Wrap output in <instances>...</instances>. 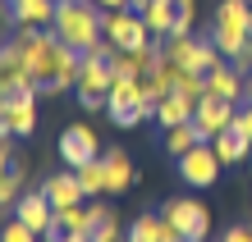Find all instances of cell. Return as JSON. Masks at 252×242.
I'll return each mask as SVG.
<instances>
[{
	"mask_svg": "<svg viewBox=\"0 0 252 242\" xmlns=\"http://www.w3.org/2000/svg\"><path fill=\"white\" fill-rule=\"evenodd\" d=\"M14 164V137H0V174Z\"/></svg>",
	"mask_w": 252,
	"mask_h": 242,
	"instance_id": "f1b7e54d",
	"label": "cell"
},
{
	"mask_svg": "<svg viewBox=\"0 0 252 242\" xmlns=\"http://www.w3.org/2000/svg\"><path fill=\"white\" fill-rule=\"evenodd\" d=\"M120 238H124V229H120L115 206L92 201V206H87V242H120Z\"/></svg>",
	"mask_w": 252,
	"mask_h": 242,
	"instance_id": "7c38bea8",
	"label": "cell"
},
{
	"mask_svg": "<svg viewBox=\"0 0 252 242\" xmlns=\"http://www.w3.org/2000/svg\"><path fill=\"white\" fill-rule=\"evenodd\" d=\"M234 110H239L234 101L216 96V92H206V96L197 101V114H192V124H197V133H202L206 142H211V137H220V133L234 124Z\"/></svg>",
	"mask_w": 252,
	"mask_h": 242,
	"instance_id": "ba28073f",
	"label": "cell"
},
{
	"mask_svg": "<svg viewBox=\"0 0 252 242\" xmlns=\"http://www.w3.org/2000/svg\"><path fill=\"white\" fill-rule=\"evenodd\" d=\"M225 242H252V229H243V224H234V229L225 233Z\"/></svg>",
	"mask_w": 252,
	"mask_h": 242,
	"instance_id": "f546056e",
	"label": "cell"
},
{
	"mask_svg": "<svg viewBox=\"0 0 252 242\" xmlns=\"http://www.w3.org/2000/svg\"><path fill=\"white\" fill-rule=\"evenodd\" d=\"M147 27H152V37H170L174 32V0H152V5L142 9Z\"/></svg>",
	"mask_w": 252,
	"mask_h": 242,
	"instance_id": "ffe728a7",
	"label": "cell"
},
{
	"mask_svg": "<svg viewBox=\"0 0 252 242\" xmlns=\"http://www.w3.org/2000/svg\"><path fill=\"white\" fill-rule=\"evenodd\" d=\"M101 9H128V0H96Z\"/></svg>",
	"mask_w": 252,
	"mask_h": 242,
	"instance_id": "4dcf8cb0",
	"label": "cell"
},
{
	"mask_svg": "<svg viewBox=\"0 0 252 242\" xmlns=\"http://www.w3.org/2000/svg\"><path fill=\"white\" fill-rule=\"evenodd\" d=\"M37 238H41V233H32L23 219H9L5 229H0V242H37Z\"/></svg>",
	"mask_w": 252,
	"mask_h": 242,
	"instance_id": "484cf974",
	"label": "cell"
},
{
	"mask_svg": "<svg viewBox=\"0 0 252 242\" xmlns=\"http://www.w3.org/2000/svg\"><path fill=\"white\" fill-rule=\"evenodd\" d=\"M60 233H87V206H64V210H55V229L46 233V242H55Z\"/></svg>",
	"mask_w": 252,
	"mask_h": 242,
	"instance_id": "44dd1931",
	"label": "cell"
},
{
	"mask_svg": "<svg viewBox=\"0 0 252 242\" xmlns=\"http://www.w3.org/2000/svg\"><path fill=\"white\" fill-rule=\"evenodd\" d=\"M248 19H252V5H248V0H220L211 41L220 46V55H225V59L243 51V41H248Z\"/></svg>",
	"mask_w": 252,
	"mask_h": 242,
	"instance_id": "7a4b0ae2",
	"label": "cell"
},
{
	"mask_svg": "<svg viewBox=\"0 0 252 242\" xmlns=\"http://www.w3.org/2000/svg\"><path fill=\"white\" fill-rule=\"evenodd\" d=\"M101 160H106L110 192H128V188H133V160H128V151H120V146H106V151H101Z\"/></svg>",
	"mask_w": 252,
	"mask_h": 242,
	"instance_id": "e0dca14e",
	"label": "cell"
},
{
	"mask_svg": "<svg viewBox=\"0 0 252 242\" xmlns=\"http://www.w3.org/2000/svg\"><path fill=\"white\" fill-rule=\"evenodd\" d=\"M124 242H184V238L165 224V215H138V219L128 224Z\"/></svg>",
	"mask_w": 252,
	"mask_h": 242,
	"instance_id": "5bb4252c",
	"label": "cell"
},
{
	"mask_svg": "<svg viewBox=\"0 0 252 242\" xmlns=\"http://www.w3.org/2000/svg\"><path fill=\"white\" fill-rule=\"evenodd\" d=\"M147 5H152V0H128V9H133V14H142Z\"/></svg>",
	"mask_w": 252,
	"mask_h": 242,
	"instance_id": "d6a6232c",
	"label": "cell"
},
{
	"mask_svg": "<svg viewBox=\"0 0 252 242\" xmlns=\"http://www.w3.org/2000/svg\"><path fill=\"white\" fill-rule=\"evenodd\" d=\"M106 37L120 51H138V46L152 41V27H147V19L133 14V9H106Z\"/></svg>",
	"mask_w": 252,
	"mask_h": 242,
	"instance_id": "5b68a950",
	"label": "cell"
},
{
	"mask_svg": "<svg viewBox=\"0 0 252 242\" xmlns=\"http://www.w3.org/2000/svg\"><path fill=\"white\" fill-rule=\"evenodd\" d=\"M229 64L248 78V73H252V41H243V51H239V55H229Z\"/></svg>",
	"mask_w": 252,
	"mask_h": 242,
	"instance_id": "83f0119b",
	"label": "cell"
},
{
	"mask_svg": "<svg viewBox=\"0 0 252 242\" xmlns=\"http://www.w3.org/2000/svg\"><path fill=\"white\" fill-rule=\"evenodd\" d=\"M192 23H197V0H174V32L170 37H192Z\"/></svg>",
	"mask_w": 252,
	"mask_h": 242,
	"instance_id": "cb8c5ba5",
	"label": "cell"
},
{
	"mask_svg": "<svg viewBox=\"0 0 252 242\" xmlns=\"http://www.w3.org/2000/svg\"><path fill=\"white\" fill-rule=\"evenodd\" d=\"M37 96L41 92H9L5 119H9V133H14V137H28V133L37 128Z\"/></svg>",
	"mask_w": 252,
	"mask_h": 242,
	"instance_id": "8fae6325",
	"label": "cell"
},
{
	"mask_svg": "<svg viewBox=\"0 0 252 242\" xmlns=\"http://www.w3.org/2000/svg\"><path fill=\"white\" fill-rule=\"evenodd\" d=\"M211 146H216L220 164H239L243 156H252V142L243 137V133H234V128H225L220 137H211Z\"/></svg>",
	"mask_w": 252,
	"mask_h": 242,
	"instance_id": "ac0fdd59",
	"label": "cell"
},
{
	"mask_svg": "<svg viewBox=\"0 0 252 242\" xmlns=\"http://www.w3.org/2000/svg\"><path fill=\"white\" fill-rule=\"evenodd\" d=\"M55 242H87V233H60Z\"/></svg>",
	"mask_w": 252,
	"mask_h": 242,
	"instance_id": "1f68e13d",
	"label": "cell"
},
{
	"mask_svg": "<svg viewBox=\"0 0 252 242\" xmlns=\"http://www.w3.org/2000/svg\"><path fill=\"white\" fill-rule=\"evenodd\" d=\"M55 37L73 51H92L96 37H106V9L96 0H55Z\"/></svg>",
	"mask_w": 252,
	"mask_h": 242,
	"instance_id": "6da1fadb",
	"label": "cell"
},
{
	"mask_svg": "<svg viewBox=\"0 0 252 242\" xmlns=\"http://www.w3.org/2000/svg\"><path fill=\"white\" fill-rule=\"evenodd\" d=\"M197 142H206L202 133H197V124H179V128H165V151H170L174 160H179L184 151H192Z\"/></svg>",
	"mask_w": 252,
	"mask_h": 242,
	"instance_id": "7402d4cb",
	"label": "cell"
},
{
	"mask_svg": "<svg viewBox=\"0 0 252 242\" xmlns=\"http://www.w3.org/2000/svg\"><path fill=\"white\" fill-rule=\"evenodd\" d=\"M248 41H252V19H248Z\"/></svg>",
	"mask_w": 252,
	"mask_h": 242,
	"instance_id": "d590c367",
	"label": "cell"
},
{
	"mask_svg": "<svg viewBox=\"0 0 252 242\" xmlns=\"http://www.w3.org/2000/svg\"><path fill=\"white\" fill-rule=\"evenodd\" d=\"M234 133H243V137L252 142V101L248 105H239V110H234V124H229Z\"/></svg>",
	"mask_w": 252,
	"mask_h": 242,
	"instance_id": "4316f807",
	"label": "cell"
},
{
	"mask_svg": "<svg viewBox=\"0 0 252 242\" xmlns=\"http://www.w3.org/2000/svg\"><path fill=\"white\" fill-rule=\"evenodd\" d=\"M0 55H5V41H0Z\"/></svg>",
	"mask_w": 252,
	"mask_h": 242,
	"instance_id": "8d00e7d4",
	"label": "cell"
},
{
	"mask_svg": "<svg viewBox=\"0 0 252 242\" xmlns=\"http://www.w3.org/2000/svg\"><path fill=\"white\" fill-rule=\"evenodd\" d=\"M5 105H9V92L0 87V119H5Z\"/></svg>",
	"mask_w": 252,
	"mask_h": 242,
	"instance_id": "836d02e7",
	"label": "cell"
},
{
	"mask_svg": "<svg viewBox=\"0 0 252 242\" xmlns=\"http://www.w3.org/2000/svg\"><path fill=\"white\" fill-rule=\"evenodd\" d=\"M192 114H197V101H188L184 92H170L156 101V119L160 128H179V124H192Z\"/></svg>",
	"mask_w": 252,
	"mask_h": 242,
	"instance_id": "2e32d148",
	"label": "cell"
},
{
	"mask_svg": "<svg viewBox=\"0 0 252 242\" xmlns=\"http://www.w3.org/2000/svg\"><path fill=\"white\" fill-rule=\"evenodd\" d=\"M78 183H83V196H101V192H110V178H106V160H87V164H78Z\"/></svg>",
	"mask_w": 252,
	"mask_h": 242,
	"instance_id": "d6986e66",
	"label": "cell"
},
{
	"mask_svg": "<svg viewBox=\"0 0 252 242\" xmlns=\"http://www.w3.org/2000/svg\"><path fill=\"white\" fill-rule=\"evenodd\" d=\"M14 219H23L32 233L46 238L55 229V206H51V196L46 192H23L19 201H14Z\"/></svg>",
	"mask_w": 252,
	"mask_h": 242,
	"instance_id": "9c48e42d",
	"label": "cell"
},
{
	"mask_svg": "<svg viewBox=\"0 0 252 242\" xmlns=\"http://www.w3.org/2000/svg\"><path fill=\"white\" fill-rule=\"evenodd\" d=\"M110 87H115V69H110V59H92V55H83V73H78V101L106 96Z\"/></svg>",
	"mask_w": 252,
	"mask_h": 242,
	"instance_id": "30bf717a",
	"label": "cell"
},
{
	"mask_svg": "<svg viewBox=\"0 0 252 242\" xmlns=\"http://www.w3.org/2000/svg\"><path fill=\"white\" fill-rule=\"evenodd\" d=\"M248 101H252V73H248Z\"/></svg>",
	"mask_w": 252,
	"mask_h": 242,
	"instance_id": "e575fe53",
	"label": "cell"
},
{
	"mask_svg": "<svg viewBox=\"0 0 252 242\" xmlns=\"http://www.w3.org/2000/svg\"><path fill=\"white\" fill-rule=\"evenodd\" d=\"M206 87H211L216 96H225V101H234V105H239V101L248 96V82H243V73L234 69L229 59H225V64H216L211 73H206Z\"/></svg>",
	"mask_w": 252,
	"mask_h": 242,
	"instance_id": "9a60e30c",
	"label": "cell"
},
{
	"mask_svg": "<svg viewBox=\"0 0 252 242\" xmlns=\"http://www.w3.org/2000/svg\"><path fill=\"white\" fill-rule=\"evenodd\" d=\"M192 46H197V37H165V59H170V64H184V69H188Z\"/></svg>",
	"mask_w": 252,
	"mask_h": 242,
	"instance_id": "d4e9b609",
	"label": "cell"
},
{
	"mask_svg": "<svg viewBox=\"0 0 252 242\" xmlns=\"http://www.w3.org/2000/svg\"><path fill=\"white\" fill-rule=\"evenodd\" d=\"M179 178L188 188H211L216 178H220V156H216V146L211 142H197L192 151H184L179 156Z\"/></svg>",
	"mask_w": 252,
	"mask_h": 242,
	"instance_id": "8992f818",
	"label": "cell"
},
{
	"mask_svg": "<svg viewBox=\"0 0 252 242\" xmlns=\"http://www.w3.org/2000/svg\"><path fill=\"white\" fill-rule=\"evenodd\" d=\"M142 92H147L142 78H115V87L106 92V114H110L115 128H138L142 124V110H138Z\"/></svg>",
	"mask_w": 252,
	"mask_h": 242,
	"instance_id": "3957f363",
	"label": "cell"
},
{
	"mask_svg": "<svg viewBox=\"0 0 252 242\" xmlns=\"http://www.w3.org/2000/svg\"><path fill=\"white\" fill-rule=\"evenodd\" d=\"M60 160L69 164V169H78V164H87V160H96L101 156V137H96V128L92 124H69L64 133H60Z\"/></svg>",
	"mask_w": 252,
	"mask_h": 242,
	"instance_id": "52a82bcc",
	"label": "cell"
},
{
	"mask_svg": "<svg viewBox=\"0 0 252 242\" xmlns=\"http://www.w3.org/2000/svg\"><path fill=\"white\" fill-rule=\"evenodd\" d=\"M19 188H23V160H14L5 174H0V206H14L19 201Z\"/></svg>",
	"mask_w": 252,
	"mask_h": 242,
	"instance_id": "603a6c76",
	"label": "cell"
},
{
	"mask_svg": "<svg viewBox=\"0 0 252 242\" xmlns=\"http://www.w3.org/2000/svg\"><path fill=\"white\" fill-rule=\"evenodd\" d=\"M41 192H46L51 196V206L55 210H64V206H83L87 201V196H83V183H78V174H51L46 178V183H41Z\"/></svg>",
	"mask_w": 252,
	"mask_h": 242,
	"instance_id": "4fadbf2b",
	"label": "cell"
},
{
	"mask_svg": "<svg viewBox=\"0 0 252 242\" xmlns=\"http://www.w3.org/2000/svg\"><path fill=\"white\" fill-rule=\"evenodd\" d=\"M165 224L184 242H206V229H211V210H206L197 196H174L165 206Z\"/></svg>",
	"mask_w": 252,
	"mask_h": 242,
	"instance_id": "277c9868",
	"label": "cell"
}]
</instances>
